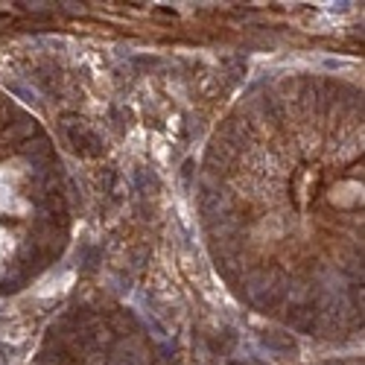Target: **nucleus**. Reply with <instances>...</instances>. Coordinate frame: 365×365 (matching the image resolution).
<instances>
[{
  "label": "nucleus",
  "mask_w": 365,
  "mask_h": 365,
  "mask_svg": "<svg viewBox=\"0 0 365 365\" xmlns=\"http://www.w3.org/2000/svg\"><path fill=\"white\" fill-rule=\"evenodd\" d=\"M29 120L9 123L0 97V287L38 266V255L62 237V185L50 161V146H33Z\"/></svg>",
  "instance_id": "1"
}]
</instances>
